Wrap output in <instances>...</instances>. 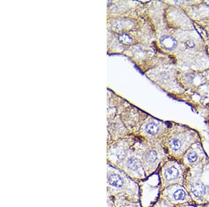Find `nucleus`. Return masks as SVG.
<instances>
[{
  "label": "nucleus",
  "mask_w": 209,
  "mask_h": 207,
  "mask_svg": "<svg viewBox=\"0 0 209 207\" xmlns=\"http://www.w3.org/2000/svg\"><path fill=\"white\" fill-rule=\"evenodd\" d=\"M107 184L113 188H120L124 185V180L119 174L109 170L107 172Z\"/></svg>",
  "instance_id": "1"
},
{
  "label": "nucleus",
  "mask_w": 209,
  "mask_h": 207,
  "mask_svg": "<svg viewBox=\"0 0 209 207\" xmlns=\"http://www.w3.org/2000/svg\"><path fill=\"white\" fill-rule=\"evenodd\" d=\"M160 43L161 46L167 50H173L177 46V41L172 36L169 35H164L160 39Z\"/></svg>",
  "instance_id": "2"
},
{
  "label": "nucleus",
  "mask_w": 209,
  "mask_h": 207,
  "mask_svg": "<svg viewBox=\"0 0 209 207\" xmlns=\"http://www.w3.org/2000/svg\"><path fill=\"white\" fill-rule=\"evenodd\" d=\"M127 167L131 171L137 172L142 169V163L139 159L136 158H131L128 160Z\"/></svg>",
  "instance_id": "3"
},
{
  "label": "nucleus",
  "mask_w": 209,
  "mask_h": 207,
  "mask_svg": "<svg viewBox=\"0 0 209 207\" xmlns=\"http://www.w3.org/2000/svg\"><path fill=\"white\" fill-rule=\"evenodd\" d=\"M192 192L194 195L197 197H201L203 195H204L205 191V186L202 183L200 182H197V183H194L192 185Z\"/></svg>",
  "instance_id": "4"
},
{
  "label": "nucleus",
  "mask_w": 209,
  "mask_h": 207,
  "mask_svg": "<svg viewBox=\"0 0 209 207\" xmlns=\"http://www.w3.org/2000/svg\"><path fill=\"white\" fill-rule=\"evenodd\" d=\"M165 178L169 181L174 180L178 177V170L175 167H171L170 168L166 169L165 172Z\"/></svg>",
  "instance_id": "5"
},
{
  "label": "nucleus",
  "mask_w": 209,
  "mask_h": 207,
  "mask_svg": "<svg viewBox=\"0 0 209 207\" xmlns=\"http://www.w3.org/2000/svg\"><path fill=\"white\" fill-rule=\"evenodd\" d=\"M160 127L155 123H149L145 127V131L149 135H156L159 132Z\"/></svg>",
  "instance_id": "6"
},
{
  "label": "nucleus",
  "mask_w": 209,
  "mask_h": 207,
  "mask_svg": "<svg viewBox=\"0 0 209 207\" xmlns=\"http://www.w3.org/2000/svg\"><path fill=\"white\" fill-rule=\"evenodd\" d=\"M158 159V154L154 150H150L146 154V160L149 163H153Z\"/></svg>",
  "instance_id": "7"
},
{
  "label": "nucleus",
  "mask_w": 209,
  "mask_h": 207,
  "mask_svg": "<svg viewBox=\"0 0 209 207\" xmlns=\"http://www.w3.org/2000/svg\"><path fill=\"white\" fill-rule=\"evenodd\" d=\"M119 39L121 43H122L124 45H126V46H129V45H131L132 43V37L128 35L127 34H120L119 36Z\"/></svg>",
  "instance_id": "8"
},
{
  "label": "nucleus",
  "mask_w": 209,
  "mask_h": 207,
  "mask_svg": "<svg viewBox=\"0 0 209 207\" xmlns=\"http://www.w3.org/2000/svg\"><path fill=\"white\" fill-rule=\"evenodd\" d=\"M174 198L176 200H184L186 197V193L183 190H178L174 193Z\"/></svg>",
  "instance_id": "9"
},
{
  "label": "nucleus",
  "mask_w": 209,
  "mask_h": 207,
  "mask_svg": "<svg viewBox=\"0 0 209 207\" xmlns=\"http://www.w3.org/2000/svg\"><path fill=\"white\" fill-rule=\"evenodd\" d=\"M169 145H170L171 149L173 151H178L180 149V147H181V142L180 140H177V139H172L169 142Z\"/></svg>",
  "instance_id": "10"
},
{
  "label": "nucleus",
  "mask_w": 209,
  "mask_h": 207,
  "mask_svg": "<svg viewBox=\"0 0 209 207\" xmlns=\"http://www.w3.org/2000/svg\"><path fill=\"white\" fill-rule=\"evenodd\" d=\"M197 154L194 151L190 152L188 154H187V160L190 163H195L197 160Z\"/></svg>",
  "instance_id": "11"
}]
</instances>
